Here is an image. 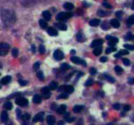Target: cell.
<instances>
[{
    "instance_id": "cell-1",
    "label": "cell",
    "mask_w": 134,
    "mask_h": 125,
    "mask_svg": "<svg viewBox=\"0 0 134 125\" xmlns=\"http://www.w3.org/2000/svg\"><path fill=\"white\" fill-rule=\"evenodd\" d=\"M3 22L7 25H9L10 24H13L14 22V16L11 12L9 11H3L2 13Z\"/></svg>"
},
{
    "instance_id": "cell-2",
    "label": "cell",
    "mask_w": 134,
    "mask_h": 125,
    "mask_svg": "<svg viewBox=\"0 0 134 125\" xmlns=\"http://www.w3.org/2000/svg\"><path fill=\"white\" fill-rule=\"evenodd\" d=\"M10 46L7 43H0V56H4L7 54Z\"/></svg>"
},
{
    "instance_id": "cell-3",
    "label": "cell",
    "mask_w": 134,
    "mask_h": 125,
    "mask_svg": "<svg viewBox=\"0 0 134 125\" xmlns=\"http://www.w3.org/2000/svg\"><path fill=\"white\" fill-rule=\"evenodd\" d=\"M72 16V14L71 13H59L56 16V20L58 21H63L67 19H69Z\"/></svg>"
},
{
    "instance_id": "cell-4",
    "label": "cell",
    "mask_w": 134,
    "mask_h": 125,
    "mask_svg": "<svg viewBox=\"0 0 134 125\" xmlns=\"http://www.w3.org/2000/svg\"><path fill=\"white\" fill-rule=\"evenodd\" d=\"M15 103L18 106L24 107V106H26L28 104V100L26 98L18 97L15 100Z\"/></svg>"
},
{
    "instance_id": "cell-5",
    "label": "cell",
    "mask_w": 134,
    "mask_h": 125,
    "mask_svg": "<svg viewBox=\"0 0 134 125\" xmlns=\"http://www.w3.org/2000/svg\"><path fill=\"white\" fill-rule=\"evenodd\" d=\"M58 91H64L69 94V93H72L74 91V88L71 85H64V86L60 87L58 89Z\"/></svg>"
},
{
    "instance_id": "cell-6",
    "label": "cell",
    "mask_w": 134,
    "mask_h": 125,
    "mask_svg": "<svg viewBox=\"0 0 134 125\" xmlns=\"http://www.w3.org/2000/svg\"><path fill=\"white\" fill-rule=\"evenodd\" d=\"M106 39L109 40V45L110 46H115L116 43L118 42V39L116 37H111L110 35H107L106 36Z\"/></svg>"
},
{
    "instance_id": "cell-7",
    "label": "cell",
    "mask_w": 134,
    "mask_h": 125,
    "mask_svg": "<svg viewBox=\"0 0 134 125\" xmlns=\"http://www.w3.org/2000/svg\"><path fill=\"white\" fill-rule=\"evenodd\" d=\"M54 57L55 59L58 60V61H60V60L63 59L64 57V55L63 53V52L62 51L59 50H55V51L54 52Z\"/></svg>"
},
{
    "instance_id": "cell-8",
    "label": "cell",
    "mask_w": 134,
    "mask_h": 125,
    "mask_svg": "<svg viewBox=\"0 0 134 125\" xmlns=\"http://www.w3.org/2000/svg\"><path fill=\"white\" fill-rule=\"evenodd\" d=\"M71 61L73 62H74L75 64H81L83 65L84 66H86V62H85L84 60L80 59L78 57H71Z\"/></svg>"
},
{
    "instance_id": "cell-9",
    "label": "cell",
    "mask_w": 134,
    "mask_h": 125,
    "mask_svg": "<svg viewBox=\"0 0 134 125\" xmlns=\"http://www.w3.org/2000/svg\"><path fill=\"white\" fill-rule=\"evenodd\" d=\"M43 117H44V113L43 112H40L39 113H38L33 117V122H39V121H43Z\"/></svg>"
},
{
    "instance_id": "cell-10",
    "label": "cell",
    "mask_w": 134,
    "mask_h": 125,
    "mask_svg": "<svg viewBox=\"0 0 134 125\" xmlns=\"http://www.w3.org/2000/svg\"><path fill=\"white\" fill-rule=\"evenodd\" d=\"M103 43V39H97L94 40L91 44L92 48H95L98 46H101Z\"/></svg>"
},
{
    "instance_id": "cell-11",
    "label": "cell",
    "mask_w": 134,
    "mask_h": 125,
    "mask_svg": "<svg viewBox=\"0 0 134 125\" xmlns=\"http://www.w3.org/2000/svg\"><path fill=\"white\" fill-rule=\"evenodd\" d=\"M67 106L65 104H62L61 105L59 108H58L56 110V112L58 113L59 115H62V114L64 113V112H65V110H66Z\"/></svg>"
},
{
    "instance_id": "cell-12",
    "label": "cell",
    "mask_w": 134,
    "mask_h": 125,
    "mask_svg": "<svg viewBox=\"0 0 134 125\" xmlns=\"http://www.w3.org/2000/svg\"><path fill=\"white\" fill-rule=\"evenodd\" d=\"M11 81V77L10 76H5L4 78H3L1 80V83L2 85H7L8 83H10V82Z\"/></svg>"
},
{
    "instance_id": "cell-13",
    "label": "cell",
    "mask_w": 134,
    "mask_h": 125,
    "mask_svg": "<svg viewBox=\"0 0 134 125\" xmlns=\"http://www.w3.org/2000/svg\"><path fill=\"white\" fill-rule=\"evenodd\" d=\"M47 33L50 36H56L58 35V31L54 28H48L47 29Z\"/></svg>"
},
{
    "instance_id": "cell-14",
    "label": "cell",
    "mask_w": 134,
    "mask_h": 125,
    "mask_svg": "<svg viewBox=\"0 0 134 125\" xmlns=\"http://www.w3.org/2000/svg\"><path fill=\"white\" fill-rule=\"evenodd\" d=\"M55 121H56V119L54 116L53 115L47 116V122L48 124H50V125L54 124H55Z\"/></svg>"
},
{
    "instance_id": "cell-15",
    "label": "cell",
    "mask_w": 134,
    "mask_h": 125,
    "mask_svg": "<svg viewBox=\"0 0 134 125\" xmlns=\"http://www.w3.org/2000/svg\"><path fill=\"white\" fill-rule=\"evenodd\" d=\"M110 24H111V25L115 28H118L120 25V22H119L118 20H116V19L111 20Z\"/></svg>"
},
{
    "instance_id": "cell-16",
    "label": "cell",
    "mask_w": 134,
    "mask_h": 125,
    "mask_svg": "<svg viewBox=\"0 0 134 125\" xmlns=\"http://www.w3.org/2000/svg\"><path fill=\"white\" fill-rule=\"evenodd\" d=\"M102 52V48L101 46H98V47H95V48L94 49V51H93V53L95 55V56H98Z\"/></svg>"
},
{
    "instance_id": "cell-17",
    "label": "cell",
    "mask_w": 134,
    "mask_h": 125,
    "mask_svg": "<svg viewBox=\"0 0 134 125\" xmlns=\"http://www.w3.org/2000/svg\"><path fill=\"white\" fill-rule=\"evenodd\" d=\"M1 121L2 122H6L8 121V115L6 111H3L1 115Z\"/></svg>"
},
{
    "instance_id": "cell-18",
    "label": "cell",
    "mask_w": 134,
    "mask_h": 125,
    "mask_svg": "<svg viewBox=\"0 0 134 125\" xmlns=\"http://www.w3.org/2000/svg\"><path fill=\"white\" fill-rule=\"evenodd\" d=\"M43 16L47 21L50 20L51 19V14L48 11H44L43 12Z\"/></svg>"
},
{
    "instance_id": "cell-19",
    "label": "cell",
    "mask_w": 134,
    "mask_h": 125,
    "mask_svg": "<svg viewBox=\"0 0 134 125\" xmlns=\"http://www.w3.org/2000/svg\"><path fill=\"white\" fill-rule=\"evenodd\" d=\"M84 108V106H80V105H77V106H74L73 109V112L75 113H80L82 110Z\"/></svg>"
},
{
    "instance_id": "cell-20",
    "label": "cell",
    "mask_w": 134,
    "mask_h": 125,
    "mask_svg": "<svg viewBox=\"0 0 134 125\" xmlns=\"http://www.w3.org/2000/svg\"><path fill=\"white\" fill-rule=\"evenodd\" d=\"M100 20L98 19H93L91 21H90V25L92 27H96L100 24Z\"/></svg>"
},
{
    "instance_id": "cell-21",
    "label": "cell",
    "mask_w": 134,
    "mask_h": 125,
    "mask_svg": "<svg viewBox=\"0 0 134 125\" xmlns=\"http://www.w3.org/2000/svg\"><path fill=\"white\" fill-rule=\"evenodd\" d=\"M77 40L79 42H83L85 41L86 38H85V37L84 36L83 34L79 33H78L77 35Z\"/></svg>"
},
{
    "instance_id": "cell-22",
    "label": "cell",
    "mask_w": 134,
    "mask_h": 125,
    "mask_svg": "<svg viewBox=\"0 0 134 125\" xmlns=\"http://www.w3.org/2000/svg\"><path fill=\"white\" fill-rule=\"evenodd\" d=\"M33 102L35 104H39L41 102V98L39 95H35L33 97Z\"/></svg>"
},
{
    "instance_id": "cell-23",
    "label": "cell",
    "mask_w": 134,
    "mask_h": 125,
    "mask_svg": "<svg viewBox=\"0 0 134 125\" xmlns=\"http://www.w3.org/2000/svg\"><path fill=\"white\" fill-rule=\"evenodd\" d=\"M39 24L42 29H46V28H47V26H48V24H47V22L44 21V20H40L39 22Z\"/></svg>"
},
{
    "instance_id": "cell-24",
    "label": "cell",
    "mask_w": 134,
    "mask_h": 125,
    "mask_svg": "<svg viewBox=\"0 0 134 125\" xmlns=\"http://www.w3.org/2000/svg\"><path fill=\"white\" fill-rule=\"evenodd\" d=\"M64 8H65L67 10H72L74 8V6L71 3H64Z\"/></svg>"
},
{
    "instance_id": "cell-25",
    "label": "cell",
    "mask_w": 134,
    "mask_h": 125,
    "mask_svg": "<svg viewBox=\"0 0 134 125\" xmlns=\"http://www.w3.org/2000/svg\"><path fill=\"white\" fill-rule=\"evenodd\" d=\"M57 27H58V29H59V30L65 31L67 29L66 25L64 24H62V23H59V24H57Z\"/></svg>"
},
{
    "instance_id": "cell-26",
    "label": "cell",
    "mask_w": 134,
    "mask_h": 125,
    "mask_svg": "<svg viewBox=\"0 0 134 125\" xmlns=\"http://www.w3.org/2000/svg\"><path fill=\"white\" fill-rule=\"evenodd\" d=\"M134 24V15H131L128 19L127 24L128 25H132Z\"/></svg>"
},
{
    "instance_id": "cell-27",
    "label": "cell",
    "mask_w": 134,
    "mask_h": 125,
    "mask_svg": "<svg viewBox=\"0 0 134 125\" xmlns=\"http://www.w3.org/2000/svg\"><path fill=\"white\" fill-rule=\"evenodd\" d=\"M68 97H69L68 93L64 92V93H62V94H60V95L58 96V99H67Z\"/></svg>"
},
{
    "instance_id": "cell-28",
    "label": "cell",
    "mask_w": 134,
    "mask_h": 125,
    "mask_svg": "<svg viewBox=\"0 0 134 125\" xmlns=\"http://www.w3.org/2000/svg\"><path fill=\"white\" fill-rule=\"evenodd\" d=\"M97 14H98V15L99 16L104 17L106 16L107 15V14H109V13L104 11H102V10H99L98 11V13H97Z\"/></svg>"
},
{
    "instance_id": "cell-29",
    "label": "cell",
    "mask_w": 134,
    "mask_h": 125,
    "mask_svg": "<svg viewBox=\"0 0 134 125\" xmlns=\"http://www.w3.org/2000/svg\"><path fill=\"white\" fill-rule=\"evenodd\" d=\"M4 108L7 109V110H11L13 108V104H11V102H7L5 103Z\"/></svg>"
},
{
    "instance_id": "cell-30",
    "label": "cell",
    "mask_w": 134,
    "mask_h": 125,
    "mask_svg": "<svg viewBox=\"0 0 134 125\" xmlns=\"http://www.w3.org/2000/svg\"><path fill=\"white\" fill-rule=\"evenodd\" d=\"M58 87V83L56 82H52L51 83H50V86H49V88L50 89H52V90H55L56 89H57Z\"/></svg>"
},
{
    "instance_id": "cell-31",
    "label": "cell",
    "mask_w": 134,
    "mask_h": 125,
    "mask_svg": "<svg viewBox=\"0 0 134 125\" xmlns=\"http://www.w3.org/2000/svg\"><path fill=\"white\" fill-rule=\"evenodd\" d=\"M115 72L117 73V74H121L122 73V72H123V69H122V68L121 67H120V66H116L115 68Z\"/></svg>"
},
{
    "instance_id": "cell-32",
    "label": "cell",
    "mask_w": 134,
    "mask_h": 125,
    "mask_svg": "<svg viewBox=\"0 0 134 125\" xmlns=\"http://www.w3.org/2000/svg\"><path fill=\"white\" fill-rule=\"evenodd\" d=\"M101 28H102L103 29H104V30H107V29H109V28H110V27H109V24L107 22H105L103 23V24L101 25Z\"/></svg>"
},
{
    "instance_id": "cell-33",
    "label": "cell",
    "mask_w": 134,
    "mask_h": 125,
    "mask_svg": "<svg viewBox=\"0 0 134 125\" xmlns=\"http://www.w3.org/2000/svg\"><path fill=\"white\" fill-rule=\"evenodd\" d=\"M37 76L41 81L44 80V75H43V72H41V71H39L37 73Z\"/></svg>"
},
{
    "instance_id": "cell-34",
    "label": "cell",
    "mask_w": 134,
    "mask_h": 125,
    "mask_svg": "<svg viewBox=\"0 0 134 125\" xmlns=\"http://www.w3.org/2000/svg\"><path fill=\"white\" fill-rule=\"evenodd\" d=\"M116 51V48H115V47H112V46H111V47L108 48H107L106 51H105V52H106L107 54H108V53H111V52H113V51Z\"/></svg>"
},
{
    "instance_id": "cell-35",
    "label": "cell",
    "mask_w": 134,
    "mask_h": 125,
    "mask_svg": "<svg viewBox=\"0 0 134 125\" xmlns=\"http://www.w3.org/2000/svg\"><path fill=\"white\" fill-rule=\"evenodd\" d=\"M30 115L28 113H25L24 115H23L21 117V118H22V120H24V121H28V120L30 119Z\"/></svg>"
},
{
    "instance_id": "cell-36",
    "label": "cell",
    "mask_w": 134,
    "mask_h": 125,
    "mask_svg": "<svg viewBox=\"0 0 134 125\" xmlns=\"http://www.w3.org/2000/svg\"><path fill=\"white\" fill-rule=\"evenodd\" d=\"M70 68V66L67 63H64L61 65V69H62L63 70H66Z\"/></svg>"
},
{
    "instance_id": "cell-37",
    "label": "cell",
    "mask_w": 134,
    "mask_h": 125,
    "mask_svg": "<svg viewBox=\"0 0 134 125\" xmlns=\"http://www.w3.org/2000/svg\"><path fill=\"white\" fill-rule=\"evenodd\" d=\"M12 55L14 57H17L18 55V50L17 48H13L12 50Z\"/></svg>"
},
{
    "instance_id": "cell-38",
    "label": "cell",
    "mask_w": 134,
    "mask_h": 125,
    "mask_svg": "<svg viewBox=\"0 0 134 125\" xmlns=\"http://www.w3.org/2000/svg\"><path fill=\"white\" fill-rule=\"evenodd\" d=\"M42 94H47V93H50V88L48 87H43L41 90Z\"/></svg>"
},
{
    "instance_id": "cell-39",
    "label": "cell",
    "mask_w": 134,
    "mask_h": 125,
    "mask_svg": "<svg viewBox=\"0 0 134 125\" xmlns=\"http://www.w3.org/2000/svg\"><path fill=\"white\" fill-rule=\"evenodd\" d=\"M105 78L107 79V80L109 81V82H111V83H113V82H115L114 78H113V77L111 76H109V75H105Z\"/></svg>"
},
{
    "instance_id": "cell-40",
    "label": "cell",
    "mask_w": 134,
    "mask_h": 125,
    "mask_svg": "<svg viewBox=\"0 0 134 125\" xmlns=\"http://www.w3.org/2000/svg\"><path fill=\"white\" fill-rule=\"evenodd\" d=\"M124 47L126 48V49H128L129 50H133L134 49V46L133 45L128 44H126L124 45Z\"/></svg>"
},
{
    "instance_id": "cell-41",
    "label": "cell",
    "mask_w": 134,
    "mask_h": 125,
    "mask_svg": "<svg viewBox=\"0 0 134 125\" xmlns=\"http://www.w3.org/2000/svg\"><path fill=\"white\" fill-rule=\"evenodd\" d=\"M39 51L41 54H43V53H44V51H45V48L44 47L43 45H40V46H39Z\"/></svg>"
},
{
    "instance_id": "cell-42",
    "label": "cell",
    "mask_w": 134,
    "mask_h": 125,
    "mask_svg": "<svg viewBox=\"0 0 134 125\" xmlns=\"http://www.w3.org/2000/svg\"><path fill=\"white\" fill-rule=\"evenodd\" d=\"M18 83H20V85L21 86H25V85H27L28 82L25 80H22V79H19V80H18Z\"/></svg>"
},
{
    "instance_id": "cell-43",
    "label": "cell",
    "mask_w": 134,
    "mask_h": 125,
    "mask_svg": "<svg viewBox=\"0 0 134 125\" xmlns=\"http://www.w3.org/2000/svg\"><path fill=\"white\" fill-rule=\"evenodd\" d=\"M118 53L120 55H128L129 54V51H127L126 50H120V51L118 52Z\"/></svg>"
},
{
    "instance_id": "cell-44",
    "label": "cell",
    "mask_w": 134,
    "mask_h": 125,
    "mask_svg": "<svg viewBox=\"0 0 134 125\" xmlns=\"http://www.w3.org/2000/svg\"><path fill=\"white\" fill-rule=\"evenodd\" d=\"M133 38V35L131 33H128L127 35L126 36V39H127V40H132Z\"/></svg>"
},
{
    "instance_id": "cell-45",
    "label": "cell",
    "mask_w": 134,
    "mask_h": 125,
    "mask_svg": "<svg viewBox=\"0 0 134 125\" xmlns=\"http://www.w3.org/2000/svg\"><path fill=\"white\" fill-rule=\"evenodd\" d=\"M92 83H93L92 79H88L86 82V83H85V85H86V86H90V85H92Z\"/></svg>"
},
{
    "instance_id": "cell-46",
    "label": "cell",
    "mask_w": 134,
    "mask_h": 125,
    "mask_svg": "<svg viewBox=\"0 0 134 125\" xmlns=\"http://www.w3.org/2000/svg\"><path fill=\"white\" fill-rule=\"evenodd\" d=\"M123 63L126 66H128L130 65V61L128 59H123Z\"/></svg>"
},
{
    "instance_id": "cell-47",
    "label": "cell",
    "mask_w": 134,
    "mask_h": 125,
    "mask_svg": "<svg viewBox=\"0 0 134 125\" xmlns=\"http://www.w3.org/2000/svg\"><path fill=\"white\" fill-rule=\"evenodd\" d=\"M96 72H97L96 70H95L94 68H91L90 69V73L91 75H95V74H96Z\"/></svg>"
},
{
    "instance_id": "cell-48",
    "label": "cell",
    "mask_w": 134,
    "mask_h": 125,
    "mask_svg": "<svg viewBox=\"0 0 134 125\" xmlns=\"http://www.w3.org/2000/svg\"><path fill=\"white\" fill-rule=\"evenodd\" d=\"M17 118L20 119L21 117H22V112L20 110L18 109H17Z\"/></svg>"
},
{
    "instance_id": "cell-49",
    "label": "cell",
    "mask_w": 134,
    "mask_h": 125,
    "mask_svg": "<svg viewBox=\"0 0 134 125\" xmlns=\"http://www.w3.org/2000/svg\"><path fill=\"white\" fill-rule=\"evenodd\" d=\"M39 66H40V63L39 62H36L33 65V68L35 70H38L39 68Z\"/></svg>"
},
{
    "instance_id": "cell-50",
    "label": "cell",
    "mask_w": 134,
    "mask_h": 125,
    "mask_svg": "<svg viewBox=\"0 0 134 125\" xmlns=\"http://www.w3.org/2000/svg\"><path fill=\"white\" fill-rule=\"evenodd\" d=\"M103 5H104V7H106V8H112V6H111L110 4H109L108 3H106V2H104V3H103Z\"/></svg>"
},
{
    "instance_id": "cell-51",
    "label": "cell",
    "mask_w": 134,
    "mask_h": 125,
    "mask_svg": "<svg viewBox=\"0 0 134 125\" xmlns=\"http://www.w3.org/2000/svg\"><path fill=\"white\" fill-rule=\"evenodd\" d=\"M113 108L116 110H118L120 108V105L119 104H117V103H116V104H115L113 105Z\"/></svg>"
},
{
    "instance_id": "cell-52",
    "label": "cell",
    "mask_w": 134,
    "mask_h": 125,
    "mask_svg": "<svg viewBox=\"0 0 134 125\" xmlns=\"http://www.w3.org/2000/svg\"><path fill=\"white\" fill-rule=\"evenodd\" d=\"M130 108H131V107H130L129 105H126V106L124 107V111H129V110H130Z\"/></svg>"
},
{
    "instance_id": "cell-53",
    "label": "cell",
    "mask_w": 134,
    "mask_h": 125,
    "mask_svg": "<svg viewBox=\"0 0 134 125\" xmlns=\"http://www.w3.org/2000/svg\"><path fill=\"white\" fill-rule=\"evenodd\" d=\"M100 61L102 62H106L107 61V58L106 57H101V58H100Z\"/></svg>"
},
{
    "instance_id": "cell-54",
    "label": "cell",
    "mask_w": 134,
    "mask_h": 125,
    "mask_svg": "<svg viewBox=\"0 0 134 125\" xmlns=\"http://www.w3.org/2000/svg\"><path fill=\"white\" fill-rule=\"evenodd\" d=\"M116 16L117 17H121V16L122 15V12L120 11H117L116 13Z\"/></svg>"
},
{
    "instance_id": "cell-55",
    "label": "cell",
    "mask_w": 134,
    "mask_h": 125,
    "mask_svg": "<svg viewBox=\"0 0 134 125\" xmlns=\"http://www.w3.org/2000/svg\"><path fill=\"white\" fill-rule=\"evenodd\" d=\"M128 83H130V84H131V85H133V79L131 78H129L128 79Z\"/></svg>"
},
{
    "instance_id": "cell-56",
    "label": "cell",
    "mask_w": 134,
    "mask_h": 125,
    "mask_svg": "<svg viewBox=\"0 0 134 125\" xmlns=\"http://www.w3.org/2000/svg\"><path fill=\"white\" fill-rule=\"evenodd\" d=\"M32 51L33 53H35V46L34 44H33L32 46Z\"/></svg>"
},
{
    "instance_id": "cell-57",
    "label": "cell",
    "mask_w": 134,
    "mask_h": 125,
    "mask_svg": "<svg viewBox=\"0 0 134 125\" xmlns=\"http://www.w3.org/2000/svg\"><path fill=\"white\" fill-rule=\"evenodd\" d=\"M120 56H121V55H120L119 53H117V54L115 55V57H116V58H120Z\"/></svg>"
},
{
    "instance_id": "cell-58",
    "label": "cell",
    "mask_w": 134,
    "mask_h": 125,
    "mask_svg": "<svg viewBox=\"0 0 134 125\" xmlns=\"http://www.w3.org/2000/svg\"><path fill=\"white\" fill-rule=\"evenodd\" d=\"M64 124V122H62V121H59V122H58V124H59V125H60V124Z\"/></svg>"
},
{
    "instance_id": "cell-59",
    "label": "cell",
    "mask_w": 134,
    "mask_h": 125,
    "mask_svg": "<svg viewBox=\"0 0 134 125\" xmlns=\"http://www.w3.org/2000/svg\"><path fill=\"white\" fill-rule=\"evenodd\" d=\"M71 52H72V53H75V50H72V51H71Z\"/></svg>"
},
{
    "instance_id": "cell-60",
    "label": "cell",
    "mask_w": 134,
    "mask_h": 125,
    "mask_svg": "<svg viewBox=\"0 0 134 125\" xmlns=\"http://www.w3.org/2000/svg\"><path fill=\"white\" fill-rule=\"evenodd\" d=\"M0 75H1V74H0Z\"/></svg>"
}]
</instances>
